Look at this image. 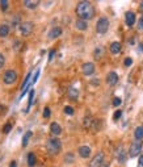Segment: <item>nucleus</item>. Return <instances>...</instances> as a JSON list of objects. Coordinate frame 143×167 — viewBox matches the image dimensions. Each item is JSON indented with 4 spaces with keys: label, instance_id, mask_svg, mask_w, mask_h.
Listing matches in <instances>:
<instances>
[{
    "label": "nucleus",
    "instance_id": "20e7f679",
    "mask_svg": "<svg viewBox=\"0 0 143 167\" xmlns=\"http://www.w3.org/2000/svg\"><path fill=\"white\" fill-rule=\"evenodd\" d=\"M108 29H109V20L107 17H100L96 24V32L100 34H104L108 32Z\"/></svg>",
    "mask_w": 143,
    "mask_h": 167
},
{
    "label": "nucleus",
    "instance_id": "4c0bfd02",
    "mask_svg": "<svg viewBox=\"0 0 143 167\" xmlns=\"http://www.w3.org/2000/svg\"><path fill=\"white\" fill-rule=\"evenodd\" d=\"M138 28H139V29H143V14L140 16V19H139V21H138Z\"/></svg>",
    "mask_w": 143,
    "mask_h": 167
},
{
    "label": "nucleus",
    "instance_id": "a211bd4d",
    "mask_svg": "<svg viewBox=\"0 0 143 167\" xmlns=\"http://www.w3.org/2000/svg\"><path fill=\"white\" fill-rule=\"evenodd\" d=\"M75 26H76L78 31H87V28H88V24H87V21L84 20H78L76 23H75Z\"/></svg>",
    "mask_w": 143,
    "mask_h": 167
},
{
    "label": "nucleus",
    "instance_id": "412c9836",
    "mask_svg": "<svg viewBox=\"0 0 143 167\" xmlns=\"http://www.w3.org/2000/svg\"><path fill=\"white\" fill-rule=\"evenodd\" d=\"M93 119L91 117V116H87V117H84V121H83V126H84V128H91L92 125H93Z\"/></svg>",
    "mask_w": 143,
    "mask_h": 167
},
{
    "label": "nucleus",
    "instance_id": "f3484780",
    "mask_svg": "<svg viewBox=\"0 0 143 167\" xmlns=\"http://www.w3.org/2000/svg\"><path fill=\"white\" fill-rule=\"evenodd\" d=\"M38 4H40L38 0H25L24 2V5L29 9H36L38 7Z\"/></svg>",
    "mask_w": 143,
    "mask_h": 167
},
{
    "label": "nucleus",
    "instance_id": "ddd939ff",
    "mask_svg": "<svg viewBox=\"0 0 143 167\" xmlns=\"http://www.w3.org/2000/svg\"><path fill=\"white\" fill-rule=\"evenodd\" d=\"M50 132L54 137H58L59 134L62 133V128H61V125H59L58 122H51V124H50Z\"/></svg>",
    "mask_w": 143,
    "mask_h": 167
},
{
    "label": "nucleus",
    "instance_id": "4468645a",
    "mask_svg": "<svg viewBox=\"0 0 143 167\" xmlns=\"http://www.w3.org/2000/svg\"><path fill=\"white\" fill-rule=\"evenodd\" d=\"M116 157L118 159V162H121V163L125 162V159H126L127 155H126V153H125V150H124L122 146H118L117 148V150H116Z\"/></svg>",
    "mask_w": 143,
    "mask_h": 167
},
{
    "label": "nucleus",
    "instance_id": "cd10ccee",
    "mask_svg": "<svg viewBox=\"0 0 143 167\" xmlns=\"http://www.w3.org/2000/svg\"><path fill=\"white\" fill-rule=\"evenodd\" d=\"M121 116H122V111H121V109H118V111L114 112V114H113V120L117 121V120L121 119Z\"/></svg>",
    "mask_w": 143,
    "mask_h": 167
},
{
    "label": "nucleus",
    "instance_id": "7ed1b4c3",
    "mask_svg": "<svg viewBox=\"0 0 143 167\" xmlns=\"http://www.w3.org/2000/svg\"><path fill=\"white\" fill-rule=\"evenodd\" d=\"M3 82L5 84H8V86L14 84L17 82V72L14 70H7L4 72V75H3Z\"/></svg>",
    "mask_w": 143,
    "mask_h": 167
},
{
    "label": "nucleus",
    "instance_id": "e433bc0d",
    "mask_svg": "<svg viewBox=\"0 0 143 167\" xmlns=\"http://www.w3.org/2000/svg\"><path fill=\"white\" fill-rule=\"evenodd\" d=\"M17 23H19V16H14V17H13V21H12V28L16 26Z\"/></svg>",
    "mask_w": 143,
    "mask_h": 167
},
{
    "label": "nucleus",
    "instance_id": "39448f33",
    "mask_svg": "<svg viewBox=\"0 0 143 167\" xmlns=\"http://www.w3.org/2000/svg\"><path fill=\"white\" fill-rule=\"evenodd\" d=\"M143 149V143L142 141H135L130 145V149H129V157L130 158H135L137 155L140 154V151Z\"/></svg>",
    "mask_w": 143,
    "mask_h": 167
},
{
    "label": "nucleus",
    "instance_id": "c9c22d12",
    "mask_svg": "<svg viewBox=\"0 0 143 167\" xmlns=\"http://www.w3.org/2000/svg\"><path fill=\"white\" fill-rule=\"evenodd\" d=\"M55 55V50H50V53H49V62L52 61V58H54Z\"/></svg>",
    "mask_w": 143,
    "mask_h": 167
},
{
    "label": "nucleus",
    "instance_id": "bb28decb",
    "mask_svg": "<svg viewBox=\"0 0 143 167\" xmlns=\"http://www.w3.org/2000/svg\"><path fill=\"white\" fill-rule=\"evenodd\" d=\"M102 53H104V49H102V47H97V49L95 50V58H96V59H99V58H101Z\"/></svg>",
    "mask_w": 143,
    "mask_h": 167
},
{
    "label": "nucleus",
    "instance_id": "6e6552de",
    "mask_svg": "<svg viewBox=\"0 0 143 167\" xmlns=\"http://www.w3.org/2000/svg\"><path fill=\"white\" fill-rule=\"evenodd\" d=\"M81 71H83V74H84L85 76L92 75L93 72H95V64H93L92 62H85V63H83Z\"/></svg>",
    "mask_w": 143,
    "mask_h": 167
},
{
    "label": "nucleus",
    "instance_id": "a878e982",
    "mask_svg": "<svg viewBox=\"0 0 143 167\" xmlns=\"http://www.w3.org/2000/svg\"><path fill=\"white\" fill-rule=\"evenodd\" d=\"M75 161V155L72 154V153H67L66 155H64V162L66 163H72Z\"/></svg>",
    "mask_w": 143,
    "mask_h": 167
},
{
    "label": "nucleus",
    "instance_id": "423d86ee",
    "mask_svg": "<svg viewBox=\"0 0 143 167\" xmlns=\"http://www.w3.org/2000/svg\"><path fill=\"white\" fill-rule=\"evenodd\" d=\"M104 159H105V155L102 151H100V153H97L92 159L91 162H89L88 167H104Z\"/></svg>",
    "mask_w": 143,
    "mask_h": 167
},
{
    "label": "nucleus",
    "instance_id": "58836bf2",
    "mask_svg": "<svg viewBox=\"0 0 143 167\" xmlns=\"http://www.w3.org/2000/svg\"><path fill=\"white\" fill-rule=\"evenodd\" d=\"M138 167H143V154L139 157L138 159Z\"/></svg>",
    "mask_w": 143,
    "mask_h": 167
},
{
    "label": "nucleus",
    "instance_id": "1a4fd4ad",
    "mask_svg": "<svg viewBox=\"0 0 143 167\" xmlns=\"http://www.w3.org/2000/svg\"><path fill=\"white\" fill-rule=\"evenodd\" d=\"M118 75H117V72H114V71H110L109 74L107 75V83L109 84V86H116L117 83H118Z\"/></svg>",
    "mask_w": 143,
    "mask_h": 167
},
{
    "label": "nucleus",
    "instance_id": "0eeeda50",
    "mask_svg": "<svg viewBox=\"0 0 143 167\" xmlns=\"http://www.w3.org/2000/svg\"><path fill=\"white\" fill-rule=\"evenodd\" d=\"M34 29V24L30 23V21H25V23H21L20 24V33L24 36V37H28V36H30L32 32Z\"/></svg>",
    "mask_w": 143,
    "mask_h": 167
},
{
    "label": "nucleus",
    "instance_id": "f03ea898",
    "mask_svg": "<svg viewBox=\"0 0 143 167\" xmlns=\"http://www.w3.org/2000/svg\"><path fill=\"white\" fill-rule=\"evenodd\" d=\"M62 149V142L59 138H57V137H51V138L47 140L46 142V150H47V153L50 155H58L59 154V151H61Z\"/></svg>",
    "mask_w": 143,
    "mask_h": 167
},
{
    "label": "nucleus",
    "instance_id": "dca6fc26",
    "mask_svg": "<svg viewBox=\"0 0 143 167\" xmlns=\"http://www.w3.org/2000/svg\"><path fill=\"white\" fill-rule=\"evenodd\" d=\"M11 31V26L8 24H2L0 25V37H7Z\"/></svg>",
    "mask_w": 143,
    "mask_h": 167
},
{
    "label": "nucleus",
    "instance_id": "37998d69",
    "mask_svg": "<svg viewBox=\"0 0 143 167\" xmlns=\"http://www.w3.org/2000/svg\"><path fill=\"white\" fill-rule=\"evenodd\" d=\"M142 126H143V125H142Z\"/></svg>",
    "mask_w": 143,
    "mask_h": 167
},
{
    "label": "nucleus",
    "instance_id": "c85d7f7f",
    "mask_svg": "<svg viewBox=\"0 0 143 167\" xmlns=\"http://www.w3.org/2000/svg\"><path fill=\"white\" fill-rule=\"evenodd\" d=\"M64 113H66V114H69V116L74 114V108L70 107V105H66V107H64Z\"/></svg>",
    "mask_w": 143,
    "mask_h": 167
},
{
    "label": "nucleus",
    "instance_id": "b1692460",
    "mask_svg": "<svg viewBox=\"0 0 143 167\" xmlns=\"http://www.w3.org/2000/svg\"><path fill=\"white\" fill-rule=\"evenodd\" d=\"M36 164V154L34 153H29L28 154V166L29 167H34Z\"/></svg>",
    "mask_w": 143,
    "mask_h": 167
},
{
    "label": "nucleus",
    "instance_id": "393cba45",
    "mask_svg": "<svg viewBox=\"0 0 143 167\" xmlns=\"http://www.w3.org/2000/svg\"><path fill=\"white\" fill-rule=\"evenodd\" d=\"M8 8H9V2H7V0H2V2H0V11L7 12Z\"/></svg>",
    "mask_w": 143,
    "mask_h": 167
},
{
    "label": "nucleus",
    "instance_id": "c756f323",
    "mask_svg": "<svg viewBox=\"0 0 143 167\" xmlns=\"http://www.w3.org/2000/svg\"><path fill=\"white\" fill-rule=\"evenodd\" d=\"M121 104H122V99L121 97H114V99H113V105H114V107H119Z\"/></svg>",
    "mask_w": 143,
    "mask_h": 167
},
{
    "label": "nucleus",
    "instance_id": "f8f14e48",
    "mask_svg": "<svg viewBox=\"0 0 143 167\" xmlns=\"http://www.w3.org/2000/svg\"><path fill=\"white\" fill-rule=\"evenodd\" d=\"M79 155L81 158H89L91 157V148L87 146V145H83V146L79 148Z\"/></svg>",
    "mask_w": 143,
    "mask_h": 167
},
{
    "label": "nucleus",
    "instance_id": "72a5a7b5",
    "mask_svg": "<svg viewBox=\"0 0 143 167\" xmlns=\"http://www.w3.org/2000/svg\"><path fill=\"white\" fill-rule=\"evenodd\" d=\"M124 64L126 67H130L131 64H133V59L131 58H125V62H124Z\"/></svg>",
    "mask_w": 143,
    "mask_h": 167
},
{
    "label": "nucleus",
    "instance_id": "2eb2a0df",
    "mask_svg": "<svg viewBox=\"0 0 143 167\" xmlns=\"http://www.w3.org/2000/svg\"><path fill=\"white\" fill-rule=\"evenodd\" d=\"M121 49H122V46H121V43L119 42H112V45H110V53L112 54H114V55H117V54H119L121 53Z\"/></svg>",
    "mask_w": 143,
    "mask_h": 167
},
{
    "label": "nucleus",
    "instance_id": "2f4dec72",
    "mask_svg": "<svg viewBox=\"0 0 143 167\" xmlns=\"http://www.w3.org/2000/svg\"><path fill=\"white\" fill-rule=\"evenodd\" d=\"M38 76H40V70H37L36 74H34V76H33V79H32V82H30V84H34L37 81H38Z\"/></svg>",
    "mask_w": 143,
    "mask_h": 167
},
{
    "label": "nucleus",
    "instance_id": "9d476101",
    "mask_svg": "<svg viewBox=\"0 0 143 167\" xmlns=\"http://www.w3.org/2000/svg\"><path fill=\"white\" fill-rule=\"evenodd\" d=\"M61 34H62V28H61V26H54V28L50 29V32H49L47 36H49L50 40H55V38H58Z\"/></svg>",
    "mask_w": 143,
    "mask_h": 167
},
{
    "label": "nucleus",
    "instance_id": "f257e3e1",
    "mask_svg": "<svg viewBox=\"0 0 143 167\" xmlns=\"http://www.w3.org/2000/svg\"><path fill=\"white\" fill-rule=\"evenodd\" d=\"M75 12H76L78 17L80 20H84V21L95 17V8L89 2H79Z\"/></svg>",
    "mask_w": 143,
    "mask_h": 167
},
{
    "label": "nucleus",
    "instance_id": "4be33fe9",
    "mask_svg": "<svg viewBox=\"0 0 143 167\" xmlns=\"http://www.w3.org/2000/svg\"><path fill=\"white\" fill-rule=\"evenodd\" d=\"M32 137V132L30 130H28V132L24 134V137H22V148H26L28 146V141H29V138H30Z\"/></svg>",
    "mask_w": 143,
    "mask_h": 167
},
{
    "label": "nucleus",
    "instance_id": "6ab92c4d",
    "mask_svg": "<svg viewBox=\"0 0 143 167\" xmlns=\"http://www.w3.org/2000/svg\"><path fill=\"white\" fill-rule=\"evenodd\" d=\"M134 137L137 141H142L143 140V126H138L134 130Z\"/></svg>",
    "mask_w": 143,
    "mask_h": 167
},
{
    "label": "nucleus",
    "instance_id": "79ce46f5",
    "mask_svg": "<svg viewBox=\"0 0 143 167\" xmlns=\"http://www.w3.org/2000/svg\"><path fill=\"white\" fill-rule=\"evenodd\" d=\"M4 109H5V108H4L2 104H0V113H2V111H4Z\"/></svg>",
    "mask_w": 143,
    "mask_h": 167
},
{
    "label": "nucleus",
    "instance_id": "f704fd0d",
    "mask_svg": "<svg viewBox=\"0 0 143 167\" xmlns=\"http://www.w3.org/2000/svg\"><path fill=\"white\" fill-rule=\"evenodd\" d=\"M4 63H5V58H4V55H3V54H0V70L3 69Z\"/></svg>",
    "mask_w": 143,
    "mask_h": 167
},
{
    "label": "nucleus",
    "instance_id": "aec40b11",
    "mask_svg": "<svg viewBox=\"0 0 143 167\" xmlns=\"http://www.w3.org/2000/svg\"><path fill=\"white\" fill-rule=\"evenodd\" d=\"M67 95H69V97L71 100H76L79 97V91L76 88H72V87H71V88L69 90V92H67Z\"/></svg>",
    "mask_w": 143,
    "mask_h": 167
},
{
    "label": "nucleus",
    "instance_id": "9b49d317",
    "mask_svg": "<svg viewBox=\"0 0 143 167\" xmlns=\"http://www.w3.org/2000/svg\"><path fill=\"white\" fill-rule=\"evenodd\" d=\"M125 23L127 26H133L134 23H135V13L129 11V12H126L125 13Z\"/></svg>",
    "mask_w": 143,
    "mask_h": 167
},
{
    "label": "nucleus",
    "instance_id": "ea45409f",
    "mask_svg": "<svg viewBox=\"0 0 143 167\" xmlns=\"http://www.w3.org/2000/svg\"><path fill=\"white\" fill-rule=\"evenodd\" d=\"M9 167H17V162H16V161H12V162L9 163Z\"/></svg>",
    "mask_w": 143,
    "mask_h": 167
},
{
    "label": "nucleus",
    "instance_id": "a19ab883",
    "mask_svg": "<svg viewBox=\"0 0 143 167\" xmlns=\"http://www.w3.org/2000/svg\"><path fill=\"white\" fill-rule=\"evenodd\" d=\"M139 9L143 12V2H140V4H139Z\"/></svg>",
    "mask_w": 143,
    "mask_h": 167
},
{
    "label": "nucleus",
    "instance_id": "7c9ffc66",
    "mask_svg": "<svg viewBox=\"0 0 143 167\" xmlns=\"http://www.w3.org/2000/svg\"><path fill=\"white\" fill-rule=\"evenodd\" d=\"M50 114H51L50 108H49V107H46V108L43 109V117H45V119H49V117H50Z\"/></svg>",
    "mask_w": 143,
    "mask_h": 167
},
{
    "label": "nucleus",
    "instance_id": "5701e85b",
    "mask_svg": "<svg viewBox=\"0 0 143 167\" xmlns=\"http://www.w3.org/2000/svg\"><path fill=\"white\" fill-rule=\"evenodd\" d=\"M33 99H34V90L32 88L30 91H29V100H28V108L25 109V112H28L29 109H30V107L33 104Z\"/></svg>",
    "mask_w": 143,
    "mask_h": 167
},
{
    "label": "nucleus",
    "instance_id": "473e14b6",
    "mask_svg": "<svg viewBox=\"0 0 143 167\" xmlns=\"http://www.w3.org/2000/svg\"><path fill=\"white\" fill-rule=\"evenodd\" d=\"M12 129V124H11V122H7V125L4 126V129H3V132L7 134V133H9V130Z\"/></svg>",
    "mask_w": 143,
    "mask_h": 167
}]
</instances>
